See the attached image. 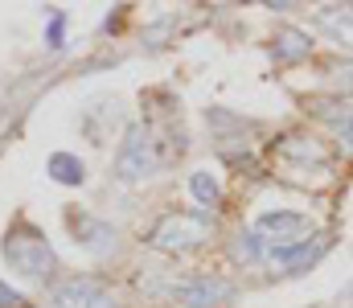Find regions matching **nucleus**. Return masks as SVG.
Wrapping results in <instances>:
<instances>
[{
	"mask_svg": "<svg viewBox=\"0 0 353 308\" xmlns=\"http://www.w3.org/2000/svg\"><path fill=\"white\" fill-rule=\"evenodd\" d=\"M46 173H50L58 185H83V181H87V165H83L74 152H50Z\"/></svg>",
	"mask_w": 353,
	"mask_h": 308,
	"instance_id": "nucleus-12",
	"label": "nucleus"
},
{
	"mask_svg": "<svg viewBox=\"0 0 353 308\" xmlns=\"http://www.w3.org/2000/svg\"><path fill=\"white\" fill-rule=\"evenodd\" d=\"M308 230H312V222L300 209H267L255 222V234L263 238L267 247H296V243L308 238Z\"/></svg>",
	"mask_w": 353,
	"mask_h": 308,
	"instance_id": "nucleus-5",
	"label": "nucleus"
},
{
	"mask_svg": "<svg viewBox=\"0 0 353 308\" xmlns=\"http://www.w3.org/2000/svg\"><path fill=\"white\" fill-rule=\"evenodd\" d=\"M279 156H283V161H312L321 173L329 169V152H325L321 140H312V136H283V140H279Z\"/></svg>",
	"mask_w": 353,
	"mask_h": 308,
	"instance_id": "nucleus-9",
	"label": "nucleus"
},
{
	"mask_svg": "<svg viewBox=\"0 0 353 308\" xmlns=\"http://www.w3.org/2000/svg\"><path fill=\"white\" fill-rule=\"evenodd\" d=\"M0 251H4V263H8L17 276H25V280H50V276L58 271V259H54L50 238H46L33 222H25V218H17V222L8 226Z\"/></svg>",
	"mask_w": 353,
	"mask_h": 308,
	"instance_id": "nucleus-1",
	"label": "nucleus"
},
{
	"mask_svg": "<svg viewBox=\"0 0 353 308\" xmlns=\"http://www.w3.org/2000/svg\"><path fill=\"white\" fill-rule=\"evenodd\" d=\"M329 247H333L329 234H312V238H304L296 247H271V263H279L283 271H308V267H316L325 259Z\"/></svg>",
	"mask_w": 353,
	"mask_h": 308,
	"instance_id": "nucleus-8",
	"label": "nucleus"
},
{
	"mask_svg": "<svg viewBox=\"0 0 353 308\" xmlns=\"http://www.w3.org/2000/svg\"><path fill=\"white\" fill-rule=\"evenodd\" d=\"M214 230V218L205 209H181V214H165L152 230H148V247L165 251V255H185V251H197Z\"/></svg>",
	"mask_w": 353,
	"mask_h": 308,
	"instance_id": "nucleus-2",
	"label": "nucleus"
},
{
	"mask_svg": "<svg viewBox=\"0 0 353 308\" xmlns=\"http://www.w3.org/2000/svg\"><path fill=\"white\" fill-rule=\"evenodd\" d=\"M46 45H50L54 54L66 45V12H62V8H54V12H50V25H46Z\"/></svg>",
	"mask_w": 353,
	"mask_h": 308,
	"instance_id": "nucleus-15",
	"label": "nucleus"
},
{
	"mask_svg": "<svg viewBox=\"0 0 353 308\" xmlns=\"http://www.w3.org/2000/svg\"><path fill=\"white\" fill-rule=\"evenodd\" d=\"M189 194L197 198V205H205V214L222 202V185H218V177H214L210 169H197V173H189Z\"/></svg>",
	"mask_w": 353,
	"mask_h": 308,
	"instance_id": "nucleus-13",
	"label": "nucleus"
},
{
	"mask_svg": "<svg viewBox=\"0 0 353 308\" xmlns=\"http://www.w3.org/2000/svg\"><path fill=\"white\" fill-rule=\"evenodd\" d=\"M329 79H333V87L353 91V62H333V66H329Z\"/></svg>",
	"mask_w": 353,
	"mask_h": 308,
	"instance_id": "nucleus-16",
	"label": "nucleus"
},
{
	"mask_svg": "<svg viewBox=\"0 0 353 308\" xmlns=\"http://www.w3.org/2000/svg\"><path fill=\"white\" fill-rule=\"evenodd\" d=\"M308 54H312V37H308V33H300V29L275 33V45H271V58H275V62H300V58H308Z\"/></svg>",
	"mask_w": 353,
	"mask_h": 308,
	"instance_id": "nucleus-11",
	"label": "nucleus"
},
{
	"mask_svg": "<svg viewBox=\"0 0 353 308\" xmlns=\"http://www.w3.org/2000/svg\"><path fill=\"white\" fill-rule=\"evenodd\" d=\"M239 296V288L226 276H189L173 284V300L181 308H222Z\"/></svg>",
	"mask_w": 353,
	"mask_h": 308,
	"instance_id": "nucleus-4",
	"label": "nucleus"
},
{
	"mask_svg": "<svg viewBox=\"0 0 353 308\" xmlns=\"http://www.w3.org/2000/svg\"><path fill=\"white\" fill-rule=\"evenodd\" d=\"M263 247L267 243L255 234V230H239L234 243H230V255H234L239 263H259V259H263Z\"/></svg>",
	"mask_w": 353,
	"mask_h": 308,
	"instance_id": "nucleus-14",
	"label": "nucleus"
},
{
	"mask_svg": "<svg viewBox=\"0 0 353 308\" xmlns=\"http://www.w3.org/2000/svg\"><path fill=\"white\" fill-rule=\"evenodd\" d=\"M316 25H321L333 41L353 45V4H329V8H321V12H316Z\"/></svg>",
	"mask_w": 353,
	"mask_h": 308,
	"instance_id": "nucleus-10",
	"label": "nucleus"
},
{
	"mask_svg": "<svg viewBox=\"0 0 353 308\" xmlns=\"http://www.w3.org/2000/svg\"><path fill=\"white\" fill-rule=\"evenodd\" d=\"M54 305L58 308H119L107 296V288H103L99 280H90V276H70V280H62V284L54 288Z\"/></svg>",
	"mask_w": 353,
	"mask_h": 308,
	"instance_id": "nucleus-7",
	"label": "nucleus"
},
{
	"mask_svg": "<svg viewBox=\"0 0 353 308\" xmlns=\"http://www.w3.org/2000/svg\"><path fill=\"white\" fill-rule=\"evenodd\" d=\"M25 305V296L17 292V288H8L4 280H0V308H21Z\"/></svg>",
	"mask_w": 353,
	"mask_h": 308,
	"instance_id": "nucleus-17",
	"label": "nucleus"
},
{
	"mask_svg": "<svg viewBox=\"0 0 353 308\" xmlns=\"http://www.w3.org/2000/svg\"><path fill=\"white\" fill-rule=\"evenodd\" d=\"M66 226L74 230V243H79L83 251H90V255H111L115 243H119L115 226L103 222V218H94V214H87V209H70V214H66Z\"/></svg>",
	"mask_w": 353,
	"mask_h": 308,
	"instance_id": "nucleus-6",
	"label": "nucleus"
},
{
	"mask_svg": "<svg viewBox=\"0 0 353 308\" xmlns=\"http://www.w3.org/2000/svg\"><path fill=\"white\" fill-rule=\"evenodd\" d=\"M152 144H157V140L148 136V127L132 123V127L123 132L119 152H115V177H119V181H128V185H136V181L152 177V169L161 165V156H157V148H152Z\"/></svg>",
	"mask_w": 353,
	"mask_h": 308,
	"instance_id": "nucleus-3",
	"label": "nucleus"
}]
</instances>
